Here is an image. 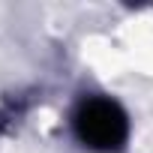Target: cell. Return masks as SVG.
Returning a JSON list of instances; mask_svg holds the SVG:
<instances>
[{"instance_id": "cell-1", "label": "cell", "mask_w": 153, "mask_h": 153, "mask_svg": "<svg viewBox=\"0 0 153 153\" xmlns=\"http://www.w3.org/2000/svg\"><path fill=\"white\" fill-rule=\"evenodd\" d=\"M78 129L81 138L90 141L93 147H114L123 138V117L108 102H90L78 114Z\"/></svg>"}]
</instances>
